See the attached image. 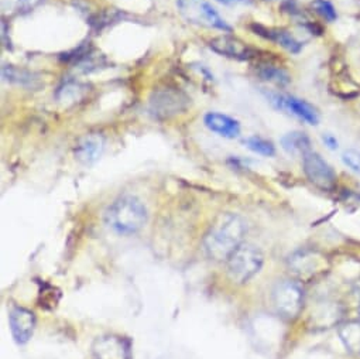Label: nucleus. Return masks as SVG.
Returning a JSON list of instances; mask_svg holds the SVG:
<instances>
[{
  "mask_svg": "<svg viewBox=\"0 0 360 359\" xmlns=\"http://www.w3.org/2000/svg\"><path fill=\"white\" fill-rule=\"evenodd\" d=\"M92 355L95 359H130V346L120 336L103 335L94 342Z\"/></svg>",
  "mask_w": 360,
  "mask_h": 359,
  "instance_id": "nucleus-11",
  "label": "nucleus"
},
{
  "mask_svg": "<svg viewBox=\"0 0 360 359\" xmlns=\"http://www.w3.org/2000/svg\"><path fill=\"white\" fill-rule=\"evenodd\" d=\"M273 304L276 311L287 320H295L304 307V293L298 283L283 280L273 290Z\"/></svg>",
  "mask_w": 360,
  "mask_h": 359,
  "instance_id": "nucleus-5",
  "label": "nucleus"
},
{
  "mask_svg": "<svg viewBox=\"0 0 360 359\" xmlns=\"http://www.w3.org/2000/svg\"><path fill=\"white\" fill-rule=\"evenodd\" d=\"M221 2H225V4H231V2H246V0H221Z\"/></svg>",
  "mask_w": 360,
  "mask_h": 359,
  "instance_id": "nucleus-26",
  "label": "nucleus"
},
{
  "mask_svg": "<svg viewBox=\"0 0 360 359\" xmlns=\"http://www.w3.org/2000/svg\"><path fill=\"white\" fill-rule=\"evenodd\" d=\"M281 146L284 149V151H287L288 154H305L307 151H309L311 149V141L309 137L302 133V132H291L287 133L283 139H281Z\"/></svg>",
  "mask_w": 360,
  "mask_h": 359,
  "instance_id": "nucleus-18",
  "label": "nucleus"
},
{
  "mask_svg": "<svg viewBox=\"0 0 360 359\" xmlns=\"http://www.w3.org/2000/svg\"><path fill=\"white\" fill-rule=\"evenodd\" d=\"M339 338L350 353H360V322L359 321H347L339 325L338 328Z\"/></svg>",
  "mask_w": 360,
  "mask_h": 359,
  "instance_id": "nucleus-16",
  "label": "nucleus"
},
{
  "mask_svg": "<svg viewBox=\"0 0 360 359\" xmlns=\"http://www.w3.org/2000/svg\"><path fill=\"white\" fill-rule=\"evenodd\" d=\"M148 213L144 203L136 196H120L105 213L106 225L119 235L137 234L147 224Z\"/></svg>",
  "mask_w": 360,
  "mask_h": 359,
  "instance_id": "nucleus-2",
  "label": "nucleus"
},
{
  "mask_svg": "<svg viewBox=\"0 0 360 359\" xmlns=\"http://www.w3.org/2000/svg\"><path fill=\"white\" fill-rule=\"evenodd\" d=\"M105 150V139L99 133H88L78 139L74 147L75 160L84 165L95 164Z\"/></svg>",
  "mask_w": 360,
  "mask_h": 359,
  "instance_id": "nucleus-12",
  "label": "nucleus"
},
{
  "mask_svg": "<svg viewBox=\"0 0 360 359\" xmlns=\"http://www.w3.org/2000/svg\"><path fill=\"white\" fill-rule=\"evenodd\" d=\"M204 122L210 130H212L214 133H218L219 136L235 139L240 134V123L228 115L210 112L205 115Z\"/></svg>",
  "mask_w": 360,
  "mask_h": 359,
  "instance_id": "nucleus-14",
  "label": "nucleus"
},
{
  "mask_svg": "<svg viewBox=\"0 0 360 359\" xmlns=\"http://www.w3.org/2000/svg\"><path fill=\"white\" fill-rule=\"evenodd\" d=\"M359 311H360V307H359Z\"/></svg>",
  "mask_w": 360,
  "mask_h": 359,
  "instance_id": "nucleus-27",
  "label": "nucleus"
},
{
  "mask_svg": "<svg viewBox=\"0 0 360 359\" xmlns=\"http://www.w3.org/2000/svg\"><path fill=\"white\" fill-rule=\"evenodd\" d=\"M340 315V310L338 304H330V303H323L319 306V308L312 314L314 322L319 325L321 328H329L338 321V317Z\"/></svg>",
  "mask_w": 360,
  "mask_h": 359,
  "instance_id": "nucleus-19",
  "label": "nucleus"
},
{
  "mask_svg": "<svg viewBox=\"0 0 360 359\" xmlns=\"http://www.w3.org/2000/svg\"><path fill=\"white\" fill-rule=\"evenodd\" d=\"M269 101L280 111H285L309 125H318L319 116L312 105L291 95L284 94H267Z\"/></svg>",
  "mask_w": 360,
  "mask_h": 359,
  "instance_id": "nucleus-9",
  "label": "nucleus"
},
{
  "mask_svg": "<svg viewBox=\"0 0 360 359\" xmlns=\"http://www.w3.org/2000/svg\"><path fill=\"white\" fill-rule=\"evenodd\" d=\"M248 234L246 221L232 213L221 214L204 237V251L215 262H226L245 242Z\"/></svg>",
  "mask_w": 360,
  "mask_h": 359,
  "instance_id": "nucleus-1",
  "label": "nucleus"
},
{
  "mask_svg": "<svg viewBox=\"0 0 360 359\" xmlns=\"http://www.w3.org/2000/svg\"><path fill=\"white\" fill-rule=\"evenodd\" d=\"M311 8H312L321 18H323V19L328 20V22H335L336 18H338L333 5H332L330 2H328V0H314V2L311 4Z\"/></svg>",
  "mask_w": 360,
  "mask_h": 359,
  "instance_id": "nucleus-23",
  "label": "nucleus"
},
{
  "mask_svg": "<svg viewBox=\"0 0 360 359\" xmlns=\"http://www.w3.org/2000/svg\"><path fill=\"white\" fill-rule=\"evenodd\" d=\"M302 168L309 182L323 190L329 191L336 184V174L333 168L318 154L314 151H307L302 156Z\"/></svg>",
  "mask_w": 360,
  "mask_h": 359,
  "instance_id": "nucleus-7",
  "label": "nucleus"
},
{
  "mask_svg": "<svg viewBox=\"0 0 360 359\" xmlns=\"http://www.w3.org/2000/svg\"><path fill=\"white\" fill-rule=\"evenodd\" d=\"M259 75H260L262 80L269 81V82H274L277 85H287L290 82L288 74L283 68L276 67L270 63L259 65Z\"/></svg>",
  "mask_w": 360,
  "mask_h": 359,
  "instance_id": "nucleus-20",
  "label": "nucleus"
},
{
  "mask_svg": "<svg viewBox=\"0 0 360 359\" xmlns=\"http://www.w3.org/2000/svg\"><path fill=\"white\" fill-rule=\"evenodd\" d=\"M43 0H2V12L6 16L25 13L40 5Z\"/></svg>",
  "mask_w": 360,
  "mask_h": 359,
  "instance_id": "nucleus-21",
  "label": "nucleus"
},
{
  "mask_svg": "<svg viewBox=\"0 0 360 359\" xmlns=\"http://www.w3.org/2000/svg\"><path fill=\"white\" fill-rule=\"evenodd\" d=\"M264 256L262 251L255 245L243 244L226 260V269L232 282L245 284L262 270Z\"/></svg>",
  "mask_w": 360,
  "mask_h": 359,
  "instance_id": "nucleus-3",
  "label": "nucleus"
},
{
  "mask_svg": "<svg viewBox=\"0 0 360 359\" xmlns=\"http://www.w3.org/2000/svg\"><path fill=\"white\" fill-rule=\"evenodd\" d=\"M2 75L6 81L22 85V87H36L39 85V78L25 68L16 67V65H4Z\"/></svg>",
  "mask_w": 360,
  "mask_h": 359,
  "instance_id": "nucleus-17",
  "label": "nucleus"
},
{
  "mask_svg": "<svg viewBox=\"0 0 360 359\" xmlns=\"http://www.w3.org/2000/svg\"><path fill=\"white\" fill-rule=\"evenodd\" d=\"M245 144L255 153L257 154H262V156H267V157H271L276 154V147L274 144L267 140V139H263L260 136H252V137H248L245 140Z\"/></svg>",
  "mask_w": 360,
  "mask_h": 359,
  "instance_id": "nucleus-22",
  "label": "nucleus"
},
{
  "mask_svg": "<svg viewBox=\"0 0 360 359\" xmlns=\"http://www.w3.org/2000/svg\"><path fill=\"white\" fill-rule=\"evenodd\" d=\"M322 140H323L325 146H328V149H330V150H336L338 149V140H336L335 136L326 133V134L322 136Z\"/></svg>",
  "mask_w": 360,
  "mask_h": 359,
  "instance_id": "nucleus-25",
  "label": "nucleus"
},
{
  "mask_svg": "<svg viewBox=\"0 0 360 359\" xmlns=\"http://www.w3.org/2000/svg\"><path fill=\"white\" fill-rule=\"evenodd\" d=\"M290 270L301 280H309L328 267L326 258L312 251H298L288 259Z\"/></svg>",
  "mask_w": 360,
  "mask_h": 359,
  "instance_id": "nucleus-8",
  "label": "nucleus"
},
{
  "mask_svg": "<svg viewBox=\"0 0 360 359\" xmlns=\"http://www.w3.org/2000/svg\"><path fill=\"white\" fill-rule=\"evenodd\" d=\"M256 27V33L277 43L278 46H281L283 49H285L287 51L297 54L301 51L302 44L288 32L285 30H278V29H264L260 26H255Z\"/></svg>",
  "mask_w": 360,
  "mask_h": 359,
  "instance_id": "nucleus-15",
  "label": "nucleus"
},
{
  "mask_svg": "<svg viewBox=\"0 0 360 359\" xmlns=\"http://www.w3.org/2000/svg\"><path fill=\"white\" fill-rule=\"evenodd\" d=\"M176 6L179 13L188 23L217 29L225 33L232 32V27L207 0H178Z\"/></svg>",
  "mask_w": 360,
  "mask_h": 359,
  "instance_id": "nucleus-4",
  "label": "nucleus"
},
{
  "mask_svg": "<svg viewBox=\"0 0 360 359\" xmlns=\"http://www.w3.org/2000/svg\"><path fill=\"white\" fill-rule=\"evenodd\" d=\"M9 325L15 341L20 345H25L30 341L36 329V315L33 311L15 306L9 313Z\"/></svg>",
  "mask_w": 360,
  "mask_h": 359,
  "instance_id": "nucleus-10",
  "label": "nucleus"
},
{
  "mask_svg": "<svg viewBox=\"0 0 360 359\" xmlns=\"http://www.w3.org/2000/svg\"><path fill=\"white\" fill-rule=\"evenodd\" d=\"M342 161L354 172L360 174V151L349 149L345 150L342 154Z\"/></svg>",
  "mask_w": 360,
  "mask_h": 359,
  "instance_id": "nucleus-24",
  "label": "nucleus"
},
{
  "mask_svg": "<svg viewBox=\"0 0 360 359\" xmlns=\"http://www.w3.org/2000/svg\"><path fill=\"white\" fill-rule=\"evenodd\" d=\"M188 98L174 88L157 89L150 98V112L157 119H168L187 109Z\"/></svg>",
  "mask_w": 360,
  "mask_h": 359,
  "instance_id": "nucleus-6",
  "label": "nucleus"
},
{
  "mask_svg": "<svg viewBox=\"0 0 360 359\" xmlns=\"http://www.w3.org/2000/svg\"><path fill=\"white\" fill-rule=\"evenodd\" d=\"M210 47L217 54L233 60H249L255 57V51L246 43L232 36L215 37L210 42Z\"/></svg>",
  "mask_w": 360,
  "mask_h": 359,
  "instance_id": "nucleus-13",
  "label": "nucleus"
}]
</instances>
